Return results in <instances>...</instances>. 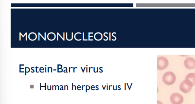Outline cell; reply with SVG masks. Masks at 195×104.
Segmentation results:
<instances>
[{
    "mask_svg": "<svg viewBox=\"0 0 195 104\" xmlns=\"http://www.w3.org/2000/svg\"><path fill=\"white\" fill-rule=\"evenodd\" d=\"M170 101L172 104H181L184 101L183 96L178 93H174L170 96Z\"/></svg>",
    "mask_w": 195,
    "mask_h": 104,
    "instance_id": "cell-4",
    "label": "cell"
},
{
    "mask_svg": "<svg viewBox=\"0 0 195 104\" xmlns=\"http://www.w3.org/2000/svg\"><path fill=\"white\" fill-rule=\"evenodd\" d=\"M193 86V84L189 80L185 79L183 81L180 85V89L185 94L189 92Z\"/></svg>",
    "mask_w": 195,
    "mask_h": 104,
    "instance_id": "cell-2",
    "label": "cell"
},
{
    "mask_svg": "<svg viewBox=\"0 0 195 104\" xmlns=\"http://www.w3.org/2000/svg\"><path fill=\"white\" fill-rule=\"evenodd\" d=\"M30 87H31V88H33V85H31V86Z\"/></svg>",
    "mask_w": 195,
    "mask_h": 104,
    "instance_id": "cell-8",
    "label": "cell"
},
{
    "mask_svg": "<svg viewBox=\"0 0 195 104\" xmlns=\"http://www.w3.org/2000/svg\"><path fill=\"white\" fill-rule=\"evenodd\" d=\"M168 65V60L164 57H159L157 59V69L163 70L166 69Z\"/></svg>",
    "mask_w": 195,
    "mask_h": 104,
    "instance_id": "cell-3",
    "label": "cell"
},
{
    "mask_svg": "<svg viewBox=\"0 0 195 104\" xmlns=\"http://www.w3.org/2000/svg\"><path fill=\"white\" fill-rule=\"evenodd\" d=\"M184 64L186 68L189 70L193 69L195 68V60L191 57L187 58L185 60Z\"/></svg>",
    "mask_w": 195,
    "mask_h": 104,
    "instance_id": "cell-5",
    "label": "cell"
},
{
    "mask_svg": "<svg viewBox=\"0 0 195 104\" xmlns=\"http://www.w3.org/2000/svg\"><path fill=\"white\" fill-rule=\"evenodd\" d=\"M185 79L189 80L193 84V86H195V73H190L186 76Z\"/></svg>",
    "mask_w": 195,
    "mask_h": 104,
    "instance_id": "cell-6",
    "label": "cell"
},
{
    "mask_svg": "<svg viewBox=\"0 0 195 104\" xmlns=\"http://www.w3.org/2000/svg\"><path fill=\"white\" fill-rule=\"evenodd\" d=\"M157 104H164L162 102H161L160 101H157Z\"/></svg>",
    "mask_w": 195,
    "mask_h": 104,
    "instance_id": "cell-7",
    "label": "cell"
},
{
    "mask_svg": "<svg viewBox=\"0 0 195 104\" xmlns=\"http://www.w3.org/2000/svg\"><path fill=\"white\" fill-rule=\"evenodd\" d=\"M163 80L166 85H170L173 84L176 80V75L173 72H166L163 76Z\"/></svg>",
    "mask_w": 195,
    "mask_h": 104,
    "instance_id": "cell-1",
    "label": "cell"
}]
</instances>
